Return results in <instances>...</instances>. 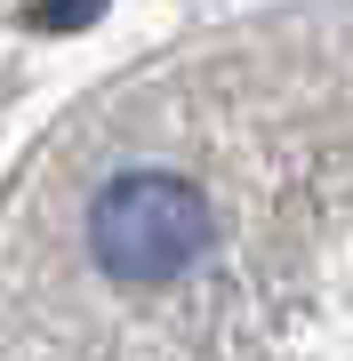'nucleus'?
I'll return each mask as SVG.
<instances>
[{"mask_svg":"<svg viewBox=\"0 0 353 361\" xmlns=\"http://www.w3.org/2000/svg\"><path fill=\"white\" fill-rule=\"evenodd\" d=\"M209 201L177 169H120L89 201V257L113 281H177L185 265L209 257Z\"/></svg>","mask_w":353,"mask_h":361,"instance_id":"obj_1","label":"nucleus"},{"mask_svg":"<svg viewBox=\"0 0 353 361\" xmlns=\"http://www.w3.org/2000/svg\"><path fill=\"white\" fill-rule=\"evenodd\" d=\"M97 8H105V0H40L32 16H40V25H56V32H65V25H89Z\"/></svg>","mask_w":353,"mask_h":361,"instance_id":"obj_2","label":"nucleus"}]
</instances>
